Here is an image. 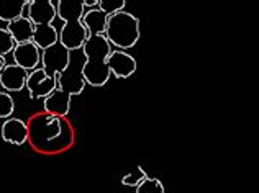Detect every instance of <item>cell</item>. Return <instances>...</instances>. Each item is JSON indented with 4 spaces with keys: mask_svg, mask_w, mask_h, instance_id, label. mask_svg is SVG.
I'll return each instance as SVG.
<instances>
[{
    "mask_svg": "<svg viewBox=\"0 0 259 193\" xmlns=\"http://www.w3.org/2000/svg\"><path fill=\"white\" fill-rule=\"evenodd\" d=\"M28 139L33 148L41 153H59L72 144L74 134L63 118L58 116L39 113L33 116L28 125Z\"/></svg>",
    "mask_w": 259,
    "mask_h": 193,
    "instance_id": "1",
    "label": "cell"
},
{
    "mask_svg": "<svg viewBox=\"0 0 259 193\" xmlns=\"http://www.w3.org/2000/svg\"><path fill=\"white\" fill-rule=\"evenodd\" d=\"M82 0H59L56 2V17L63 22V28L59 30V43L67 51L82 50L89 38V33L82 23L84 17Z\"/></svg>",
    "mask_w": 259,
    "mask_h": 193,
    "instance_id": "2",
    "label": "cell"
},
{
    "mask_svg": "<svg viewBox=\"0 0 259 193\" xmlns=\"http://www.w3.org/2000/svg\"><path fill=\"white\" fill-rule=\"evenodd\" d=\"M112 46L104 34L89 36L82 46V75L85 84L92 87H104L110 79V71L107 66V58L110 56Z\"/></svg>",
    "mask_w": 259,
    "mask_h": 193,
    "instance_id": "3",
    "label": "cell"
},
{
    "mask_svg": "<svg viewBox=\"0 0 259 193\" xmlns=\"http://www.w3.org/2000/svg\"><path fill=\"white\" fill-rule=\"evenodd\" d=\"M104 36L110 46H117L120 51L133 47L140 39V20L128 12H118L108 17Z\"/></svg>",
    "mask_w": 259,
    "mask_h": 193,
    "instance_id": "4",
    "label": "cell"
},
{
    "mask_svg": "<svg viewBox=\"0 0 259 193\" xmlns=\"http://www.w3.org/2000/svg\"><path fill=\"white\" fill-rule=\"evenodd\" d=\"M82 66L84 61H80V58L77 61H72L61 74H58V88H61L63 92L72 95H80L85 88V80L82 75Z\"/></svg>",
    "mask_w": 259,
    "mask_h": 193,
    "instance_id": "5",
    "label": "cell"
},
{
    "mask_svg": "<svg viewBox=\"0 0 259 193\" xmlns=\"http://www.w3.org/2000/svg\"><path fill=\"white\" fill-rule=\"evenodd\" d=\"M25 87L28 88L31 100L46 99L58 88V75H48L43 69H35L28 72Z\"/></svg>",
    "mask_w": 259,
    "mask_h": 193,
    "instance_id": "6",
    "label": "cell"
},
{
    "mask_svg": "<svg viewBox=\"0 0 259 193\" xmlns=\"http://www.w3.org/2000/svg\"><path fill=\"white\" fill-rule=\"evenodd\" d=\"M72 53L58 41L56 44L50 46L48 50L41 51V69L48 75H58L64 71L71 63Z\"/></svg>",
    "mask_w": 259,
    "mask_h": 193,
    "instance_id": "7",
    "label": "cell"
},
{
    "mask_svg": "<svg viewBox=\"0 0 259 193\" xmlns=\"http://www.w3.org/2000/svg\"><path fill=\"white\" fill-rule=\"evenodd\" d=\"M12 58H13V64L28 71H35L38 69L39 63H41V51L35 43H22V44H15L12 51Z\"/></svg>",
    "mask_w": 259,
    "mask_h": 193,
    "instance_id": "8",
    "label": "cell"
},
{
    "mask_svg": "<svg viewBox=\"0 0 259 193\" xmlns=\"http://www.w3.org/2000/svg\"><path fill=\"white\" fill-rule=\"evenodd\" d=\"M107 66L110 74L117 79H128L136 72V59L125 51H112L107 58Z\"/></svg>",
    "mask_w": 259,
    "mask_h": 193,
    "instance_id": "9",
    "label": "cell"
},
{
    "mask_svg": "<svg viewBox=\"0 0 259 193\" xmlns=\"http://www.w3.org/2000/svg\"><path fill=\"white\" fill-rule=\"evenodd\" d=\"M28 18L33 23V26L41 25H53L56 18V2L53 0H31L28 2Z\"/></svg>",
    "mask_w": 259,
    "mask_h": 193,
    "instance_id": "10",
    "label": "cell"
},
{
    "mask_svg": "<svg viewBox=\"0 0 259 193\" xmlns=\"http://www.w3.org/2000/svg\"><path fill=\"white\" fill-rule=\"evenodd\" d=\"M0 136L5 142L13 146H23L28 141V126L20 118H9L0 128Z\"/></svg>",
    "mask_w": 259,
    "mask_h": 193,
    "instance_id": "11",
    "label": "cell"
},
{
    "mask_svg": "<svg viewBox=\"0 0 259 193\" xmlns=\"http://www.w3.org/2000/svg\"><path fill=\"white\" fill-rule=\"evenodd\" d=\"M28 72L15 64H7L0 72V85L5 92H20L25 88Z\"/></svg>",
    "mask_w": 259,
    "mask_h": 193,
    "instance_id": "12",
    "label": "cell"
},
{
    "mask_svg": "<svg viewBox=\"0 0 259 193\" xmlns=\"http://www.w3.org/2000/svg\"><path fill=\"white\" fill-rule=\"evenodd\" d=\"M43 108L48 115L64 118L71 112V95L63 92L61 88H56L53 93L43 99Z\"/></svg>",
    "mask_w": 259,
    "mask_h": 193,
    "instance_id": "13",
    "label": "cell"
},
{
    "mask_svg": "<svg viewBox=\"0 0 259 193\" xmlns=\"http://www.w3.org/2000/svg\"><path fill=\"white\" fill-rule=\"evenodd\" d=\"M7 31L12 34L15 44H22V43H30L33 39V31H35V26L26 17H22L15 20V22L7 23Z\"/></svg>",
    "mask_w": 259,
    "mask_h": 193,
    "instance_id": "14",
    "label": "cell"
},
{
    "mask_svg": "<svg viewBox=\"0 0 259 193\" xmlns=\"http://www.w3.org/2000/svg\"><path fill=\"white\" fill-rule=\"evenodd\" d=\"M108 17L99 9H91L84 13L82 23L89 33V36H95V34H105Z\"/></svg>",
    "mask_w": 259,
    "mask_h": 193,
    "instance_id": "15",
    "label": "cell"
},
{
    "mask_svg": "<svg viewBox=\"0 0 259 193\" xmlns=\"http://www.w3.org/2000/svg\"><path fill=\"white\" fill-rule=\"evenodd\" d=\"M59 41V30L54 25H41V26H35V31H33V39L31 43H35L39 51L48 50L50 46L56 44Z\"/></svg>",
    "mask_w": 259,
    "mask_h": 193,
    "instance_id": "16",
    "label": "cell"
},
{
    "mask_svg": "<svg viewBox=\"0 0 259 193\" xmlns=\"http://www.w3.org/2000/svg\"><path fill=\"white\" fill-rule=\"evenodd\" d=\"M26 5V0H0V22L10 23L22 18Z\"/></svg>",
    "mask_w": 259,
    "mask_h": 193,
    "instance_id": "17",
    "label": "cell"
},
{
    "mask_svg": "<svg viewBox=\"0 0 259 193\" xmlns=\"http://www.w3.org/2000/svg\"><path fill=\"white\" fill-rule=\"evenodd\" d=\"M136 193H166V190L159 178L146 177L145 180L136 187Z\"/></svg>",
    "mask_w": 259,
    "mask_h": 193,
    "instance_id": "18",
    "label": "cell"
},
{
    "mask_svg": "<svg viewBox=\"0 0 259 193\" xmlns=\"http://www.w3.org/2000/svg\"><path fill=\"white\" fill-rule=\"evenodd\" d=\"M125 5H126L125 0H99L97 9L104 12L107 17H112V15H115V13L123 12Z\"/></svg>",
    "mask_w": 259,
    "mask_h": 193,
    "instance_id": "19",
    "label": "cell"
},
{
    "mask_svg": "<svg viewBox=\"0 0 259 193\" xmlns=\"http://www.w3.org/2000/svg\"><path fill=\"white\" fill-rule=\"evenodd\" d=\"M15 112V100L9 92H0V118L9 120Z\"/></svg>",
    "mask_w": 259,
    "mask_h": 193,
    "instance_id": "20",
    "label": "cell"
},
{
    "mask_svg": "<svg viewBox=\"0 0 259 193\" xmlns=\"http://www.w3.org/2000/svg\"><path fill=\"white\" fill-rule=\"evenodd\" d=\"M146 177L148 175H146V172L143 170V167H136L135 172L126 174L123 178H121V185H125V187H138Z\"/></svg>",
    "mask_w": 259,
    "mask_h": 193,
    "instance_id": "21",
    "label": "cell"
},
{
    "mask_svg": "<svg viewBox=\"0 0 259 193\" xmlns=\"http://www.w3.org/2000/svg\"><path fill=\"white\" fill-rule=\"evenodd\" d=\"M13 47H15V41H13L12 34L7 31V28H0V56L12 53Z\"/></svg>",
    "mask_w": 259,
    "mask_h": 193,
    "instance_id": "22",
    "label": "cell"
},
{
    "mask_svg": "<svg viewBox=\"0 0 259 193\" xmlns=\"http://www.w3.org/2000/svg\"><path fill=\"white\" fill-rule=\"evenodd\" d=\"M82 5H84V9L85 7H89V9H97L99 0H82Z\"/></svg>",
    "mask_w": 259,
    "mask_h": 193,
    "instance_id": "23",
    "label": "cell"
},
{
    "mask_svg": "<svg viewBox=\"0 0 259 193\" xmlns=\"http://www.w3.org/2000/svg\"><path fill=\"white\" fill-rule=\"evenodd\" d=\"M7 66V59H5V56H0V72H2V69Z\"/></svg>",
    "mask_w": 259,
    "mask_h": 193,
    "instance_id": "24",
    "label": "cell"
}]
</instances>
